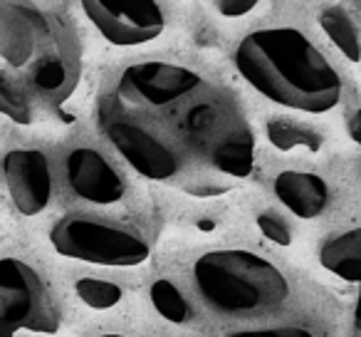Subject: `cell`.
<instances>
[{
	"instance_id": "cell-16",
	"label": "cell",
	"mask_w": 361,
	"mask_h": 337,
	"mask_svg": "<svg viewBox=\"0 0 361 337\" xmlns=\"http://www.w3.org/2000/svg\"><path fill=\"white\" fill-rule=\"evenodd\" d=\"M151 297H154L156 307H159L164 315L169 317H183V310H186V302L178 295L173 285L169 280H159L154 288H151Z\"/></svg>"
},
{
	"instance_id": "cell-13",
	"label": "cell",
	"mask_w": 361,
	"mask_h": 337,
	"mask_svg": "<svg viewBox=\"0 0 361 337\" xmlns=\"http://www.w3.org/2000/svg\"><path fill=\"white\" fill-rule=\"evenodd\" d=\"M319 23H322V30L329 35V40L341 50V55L349 57L351 62L361 60V35L344 8L331 6L326 11H322Z\"/></svg>"
},
{
	"instance_id": "cell-23",
	"label": "cell",
	"mask_w": 361,
	"mask_h": 337,
	"mask_svg": "<svg viewBox=\"0 0 361 337\" xmlns=\"http://www.w3.org/2000/svg\"><path fill=\"white\" fill-rule=\"evenodd\" d=\"M102 337H131V335H116V332H111V335H102Z\"/></svg>"
},
{
	"instance_id": "cell-24",
	"label": "cell",
	"mask_w": 361,
	"mask_h": 337,
	"mask_svg": "<svg viewBox=\"0 0 361 337\" xmlns=\"http://www.w3.org/2000/svg\"><path fill=\"white\" fill-rule=\"evenodd\" d=\"M0 330H6V327H3V325H0ZM8 332H11V330H8Z\"/></svg>"
},
{
	"instance_id": "cell-7",
	"label": "cell",
	"mask_w": 361,
	"mask_h": 337,
	"mask_svg": "<svg viewBox=\"0 0 361 337\" xmlns=\"http://www.w3.org/2000/svg\"><path fill=\"white\" fill-rule=\"evenodd\" d=\"M3 177L16 208L25 216H37L52 196L50 161L37 149H13L3 159Z\"/></svg>"
},
{
	"instance_id": "cell-10",
	"label": "cell",
	"mask_w": 361,
	"mask_h": 337,
	"mask_svg": "<svg viewBox=\"0 0 361 337\" xmlns=\"http://www.w3.org/2000/svg\"><path fill=\"white\" fill-rule=\"evenodd\" d=\"M322 266L336 278L356 285V302L351 312V330L354 337H361V228H349L322 246L319 251Z\"/></svg>"
},
{
	"instance_id": "cell-22",
	"label": "cell",
	"mask_w": 361,
	"mask_h": 337,
	"mask_svg": "<svg viewBox=\"0 0 361 337\" xmlns=\"http://www.w3.org/2000/svg\"><path fill=\"white\" fill-rule=\"evenodd\" d=\"M0 337H13V332H8V330H0Z\"/></svg>"
},
{
	"instance_id": "cell-3",
	"label": "cell",
	"mask_w": 361,
	"mask_h": 337,
	"mask_svg": "<svg viewBox=\"0 0 361 337\" xmlns=\"http://www.w3.org/2000/svg\"><path fill=\"white\" fill-rule=\"evenodd\" d=\"M50 241L62 256L97 266H136L149 258L144 236L92 216H67L57 221Z\"/></svg>"
},
{
	"instance_id": "cell-4",
	"label": "cell",
	"mask_w": 361,
	"mask_h": 337,
	"mask_svg": "<svg viewBox=\"0 0 361 337\" xmlns=\"http://www.w3.org/2000/svg\"><path fill=\"white\" fill-rule=\"evenodd\" d=\"M0 325L11 332L60 327V312L45 283L20 258H0Z\"/></svg>"
},
{
	"instance_id": "cell-19",
	"label": "cell",
	"mask_w": 361,
	"mask_h": 337,
	"mask_svg": "<svg viewBox=\"0 0 361 337\" xmlns=\"http://www.w3.org/2000/svg\"><path fill=\"white\" fill-rule=\"evenodd\" d=\"M260 228L267 233V236L272 238V241H280V243H285L287 238V226H285V221L282 218H277V216H272V213H267V216H262L260 218Z\"/></svg>"
},
{
	"instance_id": "cell-8",
	"label": "cell",
	"mask_w": 361,
	"mask_h": 337,
	"mask_svg": "<svg viewBox=\"0 0 361 337\" xmlns=\"http://www.w3.org/2000/svg\"><path fill=\"white\" fill-rule=\"evenodd\" d=\"M50 37V23L42 13L27 3L0 0V57L8 65L27 67Z\"/></svg>"
},
{
	"instance_id": "cell-6",
	"label": "cell",
	"mask_w": 361,
	"mask_h": 337,
	"mask_svg": "<svg viewBox=\"0 0 361 337\" xmlns=\"http://www.w3.org/2000/svg\"><path fill=\"white\" fill-rule=\"evenodd\" d=\"M80 3L90 23L111 45H144L156 40L166 28V16L159 0H80Z\"/></svg>"
},
{
	"instance_id": "cell-9",
	"label": "cell",
	"mask_w": 361,
	"mask_h": 337,
	"mask_svg": "<svg viewBox=\"0 0 361 337\" xmlns=\"http://www.w3.org/2000/svg\"><path fill=\"white\" fill-rule=\"evenodd\" d=\"M70 189L90 203H116L124 196V182L116 169L92 146H77L65 159Z\"/></svg>"
},
{
	"instance_id": "cell-1",
	"label": "cell",
	"mask_w": 361,
	"mask_h": 337,
	"mask_svg": "<svg viewBox=\"0 0 361 337\" xmlns=\"http://www.w3.org/2000/svg\"><path fill=\"white\" fill-rule=\"evenodd\" d=\"M235 65L252 90L290 110L329 112L344 90L336 67L295 28H265L245 35L235 50Z\"/></svg>"
},
{
	"instance_id": "cell-15",
	"label": "cell",
	"mask_w": 361,
	"mask_h": 337,
	"mask_svg": "<svg viewBox=\"0 0 361 337\" xmlns=\"http://www.w3.org/2000/svg\"><path fill=\"white\" fill-rule=\"evenodd\" d=\"M77 292L92 307H109L119 297V290L111 283L97 280V278H82V280H77Z\"/></svg>"
},
{
	"instance_id": "cell-14",
	"label": "cell",
	"mask_w": 361,
	"mask_h": 337,
	"mask_svg": "<svg viewBox=\"0 0 361 337\" xmlns=\"http://www.w3.org/2000/svg\"><path fill=\"white\" fill-rule=\"evenodd\" d=\"M0 114L11 117V119L20 122V124H27L32 117L25 95L6 75H0Z\"/></svg>"
},
{
	"instance_id": "cell-20",
	"label": "cell",
	"mask_w": 361,
	"mask_h": 337,
	"mask_svg": "<svg viewBox=\"0 0 361 337\" xmlns=\"http://www.w3.org/2000/svg\"><path fill=\"white\" fill-rule=\"evenodd\" d=\"M255 3L257 0H218V8H221V13H226V16L238 18V16H245Z\"/></svg>"
},
{
	"instance_id": "cell-17",
	"label": "cell",
	"mask_w": 361,
	"mask_h": 337,
	"mask_svg": "<svg viewBox=\"0 0 361 337\" xmlns=\"http://www.w3.org/2000/svg\"><path fill=\"white\" fill-rule=\"evenodd\" d=\"M228 337H319L314 327L307 325H270V327H247Z\"/></svg>"
},
{
	"instance_id": "cell-21",
	"label": "cell",
	"mask_w": 361,
	"mask_h": 337,
	"mask_svg": "<svg viewBox=\"0 0 361 337\" xmlns=\"http://www.w3.org/2000/svg\"><path fill=\"white\" fill-rule=\"evenodd\" d=\"M351 131H354V136H356V141L361 144V114L354 119V124H351Z\"/></svg>"
},
{
	"instance_id": "cell-2",
	"label": "cell",
	"mask_w": 361,
	"mask_h": 337,
	"mask_svg": "<svg viewBox=\"0 0 361 337\" xmlns=\"http://www.w3.org/2000/svg\"><path fill=\"white\" fill-rule=\"evenodd\" d=\"M191 285L211 315L228 322H262L290 300L287 276L260 253L243 248L208 251L193 261Z\"/></svg>"
},
{
	"instance_id": "cell-5",
	"label": "cell",
	"mask_w": 361,
	"mask_h": 337,
	"mask_svg": "<svg viewBox=\"0 0 361 337\" xmlns=\"http://www.w3.org/2000/svg\"><path fill=\"white\" fill-rule=\"evenodd\" d=\"M206 85L201 72L176 62H136L119 75L116 107H159Z\"/></svg>"
},
{
	"instance_id": "cell-18",
	"label": "cell",
	"mask_w": 361,
	"mask_h": 337,
	"mask_svg": "<svg viewBox=\"0 0 361 337\" xmlns=\"http://www.w3.org/2000/svg\"><path fill=\"white\" fill-rule=\"evenodd\" d=\"M270 134H272V139H275L277 144H282V146H295V144H305V141H307V131L292 129L290 124H272Z\"/></svg>"
},
{
	"instance_id": "cell-11",
	"label": "cell",
	"mask_w": 361,
	"mask_h": 337,
	"mask_svg": "<svg viewBox=\"0 0 361 337\" xmlns=\"http://www.w3.org/2000/svg\"><path fill=\"white\" fill-rule=\"evenodd\" d=\"M75 80H77V62L75 55L65 45L37 52V57L32 60L30 82L45 100L60 102L65 97H70Z\"/></svg>"
},
{
	"instance_id": "cell-12",
	"label": "cell",
	"mask_w": 361,
	"mask_h": 337,
	"mask_svg": "<svg viewBox=\"0 0 361 337\" xmlns=\"http://www.w3.org/2000/svg\"><path fill=\"white\" fill-rule=\"evenodd\" d=\"M275 194L292 213L305 218H312L324 211L326 199H329L326 184L319 177H314V174H305V172L280 174L275 182Z\"/></svg>"
}]
</instances>
